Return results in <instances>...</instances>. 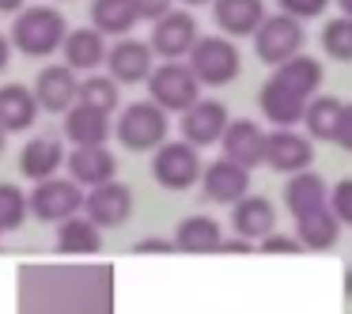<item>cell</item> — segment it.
Returning <instances> with one entry per match:
<instances>
[{
  "mask_svg": "<svg viewBox=\"0 0 352 314\" xmlns=\"http://www.w3.org/2000/svg\"><path fill=\"white\" fill-rule=\"evenodd\" d=\"M144 84H148V95H152V102L160 110H186L190 102L201 99V80L182 61H163L160 69L148 72Z\"/></svg>",
  "mask_w": 352,
  "mask_h": 314,
  "instance_id": "cell-6",
  "label": "cell"
},
{
  "mask_svg": "<svg viewBox=\"0 0 352 314\" xmlns=\"http://www.w3.org/2000/svg\"><path fill=\"white\" fill-rule=\"evenodd\" d=\"M333 144H341L344 152H352V102H349V106H341V122H337Z\"/></svg>",
  "mask_w": 352,
  "mask_h": 314,
  "instance_id": "cell-38",
  "label": "cell"
},
{
  "mask_svg": "<svg viewBox=\"0 0 352 314\" xmlns=\"http://www.w3.org/2000/svg\"><path fill=\"white\" fill-rule=\"evenodd\" d=\"M258 246L250 243V238L235 235V238H220V246H216V254H254Z\"/></svg>",
  "mask_w": 352,
  "mask_h": 314,
  "instance_id": "cell-40",
  "label": "cell"
},
{
  "mask_svg": "<svg viewBox=\"0 0 352 314\" xmlns=\"http://www.w3.org/2000/svg\"><path fill=\"white\" fill-rule=\"evenodd\" d=\"M326 208L333 212V220H337V223L352 227V178H341L337 186H329V193H326Z\"/></svg>",
  "mask_w": 352,
  "mask_h": 314,
  "instance_id": "cell-34",
  "label": "cell"
},
{
  "mask_svg": "<svg viewBox=\"0 0 352 314\" xmlns=\"http://www.w3.org/2000/svg\"><path fill=\"white\" fill-rule=\"evenodd\" d=\"M231 227H235V235L250 238V243L258 246V238H265L269 231H276V205L269 197H261V193H246V197H239L235 208H231Z\"/></svg>",
  "mask_w": 352,
  "mask_h": 314,
  "instance_id": "cell-16",
  "label": "cell"
},
{
  "mask_svg": "<svg viewBox=\"0 0 352 314\" xmlns=\"http://www.w3.org/2000/svg\"><path fill=\"white\" fill-rule=\"evenodd\" d=\"M337 8H341V16H352V0H337Z\"/></svg>",
  "mask_w": 352,
  "mask_h": 314,
  "instance_id": "cell-43",
  "label": "cell"
},
{
  "mask_svg": "<svg viewBox=\"0 0 352 314\" xmlns=\"http://www.w3.org/2000/svg\"><path fill=\"white\" fill-rule=\"evenodd\" d=\"M273 80L280 87H288V91H296L299 99H311V95H318V87L326 76H322V61H314V57H307V54H296V57L276 65Z\"/></svg>",
  "mask_w": 352,
  "mask_h": 314,
  "instance_id": "cell-24",
  "label": "cell"
},
{
  "mask_svg": "<svg viewBox=\"0 0 352 314\" xmlns=\"http://www.w3.org/2000/svg\"><path fill=\"white\" fill-rule=\"evenodd\" d=\"M38 122V102L27 84H4L0 87V129L8 133H27Z\"/></svg>",
  "mask_w": 352,
  "mask_h": 314,
  "instance_id": "cell-20",
  "label": "cell"
},
{
  "mask_svg": "<svg viewBox=\"0 0 352 314\" xmlns=\"http://www.w3.org/2000/svg\"><path fill=\"white\" fill-rule=\"evenodd\" d=\"M137 254H170L175 250V243L170 238H155V235H148V238H140L137 246H133Z\"/></svg>",
  "mask_w": 352,
  "mask_h": 314,
  "instance_id": "cell-39",
  "label": "cell"
},
{
  "mask_svg": "<svg viewBox=\"0 0 352 314\" xmlns=\"http://www.w3.org/2000/svg\"><path fill=\"white\" fill-rule=\"evenodd\" d=\"M220 238H223V227L212 216H186L175 227V238H170V243L182 254H216Z\"/></svg>",
  "mask_w": 352,
  "mask_h": 314,
  "instance_id": "cell-25",
  "label": "cell"
},
{
  "mask_svg": "<svg viewBox=\"0 0 352 314\" xmlns=\"http://www.w3.org/2000/svg\"><path fill=\"white\" fill-rule=\"evenodd\" d=\"M27 220V193L12 182H0V231H19Z\"/></svg>",
  "mask_w": 352,
  "mask_h": 314,
  "instance_id": "cell-33",
  "label": "cell"
},
{
  "mask_svg": "<svg viewBox=\"0 0 352 314\" xmlns=\"http://www.w3.org/2000/svg\"><path fill=\"white\" fill-rule=\"evenodd\" d=\"M61 54H65V65H69L72 72H95L102 61H107V34H99L95 27L65 31Z\"/></svg>",
  "mask_w": 352,
  "mask_h": 314,
  "instance_id": "cell-17",
  "label": "cell"
},
{
  "mask_svg": "<svg viewBox=\"0 0 352 314\" xmlns=\"http://www.w3.org/2000/svg\"><path fill=\"white\" fill-rule=\"evenodd\" d=\"M261 163L269 170H276V175H296V170H307L314 163V144H311V137L296 133L292 125L265 133V159Z\"/></svg>",
  "mask_w": 352,
  "mask_h": 314,
  "instance_id": "cell-10",
  "label": "cell"
},
{
  "mask_svg": "<svg viewBox=\"0 0 352 314\" xmlns=\"http://www.w3.org/2000/svg\"><path fill=\"white\" fill-rule=\"evenodd\" d=\"M69 175L76 186H102L118 175V159L107 144H84L72 148L69 155Z\"/></svg>",
  "mask_w": 352,
  "mask_h": 314,
  "instance_id": "cell-18",
  "label": "cell"
},
{
  "mask_svg": "<svg viewBox=\"0 0 352 314\" xmlns=\"http://www.w3.org/2000/svg\"><path fill=\"white\" fill-rule=\"evenodd\" d=\"M137 12H133V0H91V27L99 34H129L137 27Z\"/></svg>",
  "mask_w": 352,
  "mask_h": 314,
  "instance_id": "cell-30",
  "label": "cell"
},
{
  "mask_svg": "<svg viewBox=\"0 0 352 314\" xmlns=\"http://www.w3.org/2000/svg\"><path fill=\"white\" fill-rule=\"evenodd\" d=\"M0 148H4V129H0Z\"/></svg>",
  "mask_w": 352,
  "mask_h": 314,
  "instance_id": "cell-45",
  "label": "cell"
},
{
  "mask_svg": "<svg viewBox=\"0 0 352 314\" xmlns=\"http://www.w3.org/2000/svg\"><path fill=\"white\" fill-rule=\"evenodd\" d=\"M110 114L102 110H91L84 102H72L65 110V137H69L72 148H84V144H107L110 140Z\"/></svg>",
  "mask_w": 352,
  "mask_h": 314,
  "instance_id": "cell-21",
  "label": "cell"
},
{
  "mask_svg": "<svg viewBox=\"0 0 352 314\" xmlns=\"http://www.w3.org/2000/svg\"><path fill=\"white\" fill-rule=\"evenodd\" d=\"M337 235H341V223L333 220V212H329L326 205L314 208V212H307V216H296V238H299L303 250L322 254V250H329V246L337 243Z\"/></svg>",
  "mask_w": 352,
  "mask_h": 314,
  "instance_id": "cell-27",
  "label": "cell"
},
{
  "mask_svg": "<svg viewBox=\"0 0 352 314\" xmlns=\"http://www.w3.org/2000/svg\"><path fill=\"white\" fill-rule=\"evenodd\" d=\"M84 212L95 227H122L133 216V190L114 182V178L102 186H91V193L84 197Z\"/></svg>",
  "mask_w": 352,
  "mask_h": 314,
  "instance_id": "cell-11",
  "label": "cell"
},
{
  "mask_svg": "<svg viewBox=\"0 0 352 314\" xmlns=\"http://www.w3.org/2000/svg\"><path fill=\"white\" fill-rule=\"evenodd\" d=\"M201 167H205V163H201L197 148L186 144V140H163L152 155V178L170 193H182V190H190V186H197Z\"/></svg>",
  "mask_w": 352,
  "mask_h": 314,
  "instance_id": "cell-5",
  "label": "cell"
},
{
  "mask_svg": "<svg viewBox=\"0 0 352 314\" xmlns=\"http://www.w3.org/2000/svg\"><path fill=\"white\" fill-rule=\"evenodd\" d=\"M220 144H223V159L239 163V167H246V170H254L265 159V129H261L258 122H250V117L228 122Z\"/></svg>",
  "mask_w": 352,
  "mask_h": 314,
  "instance_id": "cell-14",
  "label": "cell"
},
{
  "mask_svg": "<svg viewBox=\"0 0 352 314\" xmlns=\"http://www.w3.org/2000/svg\"><path fill=\"white\" fill-rule=\"evenodd\" d=\"M76 102H84V106H91V110H102V114H114V110L122 106V84H118L114 76H102V72L95 69L87 80H80Z\"/></svg>",
  "mask_w": 352,
  "mask_h": 314,
  "instance_id": "cell-31",
  "label": "cell"
},
{
  "mask_svg": "<svg viewBox=\"0 0 352 314\" xmlns=\"http://www.w3.org/2000/svg\"><path fill=\"white\" fill-rule=\"evenodd\" d=\"M155 54H152V46L148 42H137V38H125L122 34V42H114V46H107V69H110V76L118 80V84H144L148 80V72L155 69Z\"/></svg>",
  "mask_w": 352,
  "mask_h": 314,
  "instance_id": "cell-13",
  "label": "cell"
},
{
  "mask_svg": "<svg viewBox=\"0 0 352 314\" xmlns=\"http://www.w3.org/2000/svg\"><path fill=\"white\" fill-rule=\"evenodd\" d=\"M65 16L50 4H34V8H19L16 23H12V49L27 57H50L61 49L65 38Z\"/></svg>",
  "mask_w": 352,
  "mask_h": 314,
  "instance_id": "cell-1",
  "label": "cell"
},
{
  "mask_svg": "<svg viewBox=\"0 0 352 314\" xmlns=\"http://www.w3.org/2000/svg\"><path fill=\"white\" fill-rule=\"evenodd\" d=\"M61 167H65V144L57 137H34V140H27L23 152H19V170H23L27 178H34V182L54 178Z\"/></svg>",
  "mask_w": 352,
  "mask_h": 314,
  "instance_id": "cell-23",
  "label": "cell"
},
{
  "mask_svg": "<svg viewBox=\"0 0 352 314\" xmlns=\"http://www.w3.org/2000/svg\"><path fill=\"white\" fill-rule=\"evenodd\" d=\"M167 129H170L167 110H160L152 99H144V102H129L122 110V117L114 125V137L129 152H155L167 140Z\"/></svg>",
  "mask_w": 352,
  "mask_h": 314,
  "instance_id": "cell-3",
  "label": "cell"
},
{
  "mask_svg": "<svg viewBox=\"0 0 352 314\" xmlns=\"http://www.w3.org/2000/svg\"><path fill=\"white\" fill-rule=\"evenodd\" d=\"M276 8L296 16V19H314L329 8V0H276Z\"/></svg>",
  "mask_w": 352,
  "mask_h": 314,
  "instance_id": "cell-35",
  "label": "cell"
},
{
  "mask_svg": "<svg viewBox=\"0 0 352 314\" xmlns=\"http://www.w3.org/2000/svg\"><path fill=\"white\" fill-rule=\"evenodd\" d=\"M175 8V0H133V12H137V19H160L167 16V12Z\"/></svg>",
  "mask_w": 352,
  "mask_h": 314,
  "instance_id": "cell-37",
  "label": "cell"
},
{
  "mask_svg": "<svg viewBox=\"0 0 352 314\" xmlns=\"http://www.w3.org/2000/svg\"><path fill=\"white\" fill-rule=\"evenodd\" d=\"M341 99H333V95H311L303 106V117L299 122L307 125V133H311V140H333L337 133V122H341Z\"/></svg>",
  "mask_w": 352,
  "mask_h": 314,
  "instance_id": "cell-29",
  "label": "cell"
},
{
  "mask_svg": "<svg viewBox=\"0 0 352 314\" xmlns=\"http://www.w3.org/2000/svg\"><path fill=\"white\" fill-rule=\"evenodd\" d=\"M186 57H190L193 76H197L201 84H208V87H228V84H235V80H239V69H243V57H239L235 42H231V38H220V34H205V38L197 34V42H193V49H190Z\"/></svg>",
  "mask_w": 352,
  "mask_h": 314,
  "instance_id": "cell-2",
  "label": "cell"
},
{
  "mask_svg": "<svg viewBox=\"0 0 352 314\" xmlns=\"http://www.w3.org/2000/svg\"><path fill=\"white\" fill-rule=\"evenodd\" d=\"M258 250L261 254H299L303 246H299L296 235H276V231H269L265 238H258Z\"/></svg>",
  "mask_w": 352,
  "mask_h": 314,
  "instance_id": "cell-36",
  "label": "cell"
},
{
  "mask_svg": "<svg viewBox=\"0 0 352 314\" xmlns=\"http://www.w3.org/2000/svg\"><path fill=\"white\" fill-rule=\"evenodd\" d=\"M303 19L288 16V12H276V16H261V23L254 27V54H258V61L265 65H280L288 61V57L303 54Z\"/></svg>",
  "mask_w": 352,
  "mask_h": 314,
  "instance_id": "cell-4",
  "label": "cell"
},
{
  "mask_svg": "<svg viewBox=\"0 0 352 314\" xmlns=\"http://www.w3.org/2000/svg\"><path fill=\"white\" fill-rule=\"evenodd\" d=\"M197 182L205 190V201H212V205H235L239 197L250 193V170L231 159H216L208 167H201Z\"/></svg>",
  "mask_w": 352,
  "mask_h": 314,
  "instance_id": "cell-12",
  "label": "cell"
},
{
  "mask_svg": "<svg viewBox=\"0 0 352 314\" xmlns=\"http://www.w3.org/2000/svg\"><path fill=\"white\" fill-rule=\"evenodd\" d=\"M212 19L228 38H250L265 16V0H208Z\"/></svg>",
  "mask_w": 352,
  "mask_h": 314,
  "instance_id": "cell-19",
  "label": "cell"
},
{
  "mask_svg": "<svg viewBox=\"0 0 352 314\" xmlns=\"http://www.w3.org/2000/svg\"><path fill=\"white\" fill-rule=\"evenodd\" d=\"M193 42H197V19H193L190 12L170 8L167 16H160L152 23L148 46H152V54H160L163 61H182V57L193 49Z\"/></svg>",
  "mask_w": 352,
  "mask_h": 314,
  "instance_id": "cell-9",
  "label": "cell"
},
{
  "mask_svg": "<svg viewBox=\"0 0 352 314\" xmlns=\"http://www.w3.org/2000/svg\"><path fill=\"white\" fill-rule=\"evenodd\" d=\"M322 49H326L333 61L352 65V16L326 19V27H322Z\"/></svg>",
  "mask_w": 352,
  "mask_h": 314,
  "instance_id": "cell-32",
  "label": "cell"
},
{
  "mask_svg": "<svg viewBox=\"0 0 352 314\" xmlns=\"http://www.w3.org/2000/svg\"><path fill=\"white\" fill-rule=\"evenodd\" d=\"M258 106H261V114H265L269 122L276 125V129H288V125H296L299 117H303L307 99H299L296 91L280 87L273 76H269L265 87H261V95H258Z\"/></svg>",
  "mask_w": 352,
  "mask_h": 314,
  "instance_id": "cell-26",
  "label": "cell"
},
{
  "mask_svg": "<svg viewBox=\"0 0 352 314\" xmlns=\"http://www.w3.org/2000/svg\"><path fill=\"white\" fill-rule=\"evenodd\" d=\"M0 235H4V231H0Z\"/></svg>",
  "mask_w": 352,
  "mask_h": 314,
  "instance_id": "cell-46",
  "label": "cell"
},
{
  "mask_svg": "<svg viewBox=\"0 0 352 314\" xmlns=\"http://www.w3.org/2000/svg\"><path fill=\"white\" fill-rule=\"evenodd\" d=\"M182 4H190V8H201V4H208V0H182Z\"/></svg>",
  "mask_w": 352,
  "mask_h": 314,
  "instance_id": "cell-44",
  "label": "cell"
},
{
  "mask_svg": "<svg viewBox=\"0 0 352 314\" xmlns=\"http://www.w3.org/2000/svg\"><path fill=\"white\" fill-rule=\"evenodd\" d=\"M23 8V0H0V12H19Z\"/></svg>",
  "mask_w": 352,
  "mask_h": 314,
  "instance_id": "cell-42",
  "label": "cell"
},
{
  "mask_svg": "<svg viewBox=\"0 0 352 314\" xmlns=\"http://www.w3.org/2000/svg\"><path fill=\"white\" fill-rule=\"evenodd\" d=\"M76 72L69 69V65H50V69L38 72V80H34V102H38V110H50V114H65V110L76 102Z\"/></svg>",
  "mask_w": 352,
  "mask_h": 314,
  "instance_id": "cell-15",
  "label": "cell"
},
{
  "mask_svg": "<svg viewBox=\"0 0 352 314\" xmlns=\"http://www.w3.org/2000/svg\"><path fill=\"white\" fill-rule=\"evenodd\" d=\"M27 212H34V220L42 223H61L69 216L84 212V193L72 178H42L34 182V193L27 197Z\"/></svg>",
  "mask_w": 352,
  "mask_h": 314,
  "instance_id": "cell-7",
  "label": "cell"
},
{
  "mask_svg": "<svg viewBox=\"0 0 352 314\" xmlns=\"http://www.w3.org/2000/svg\"><path fill=\"white\" fill-rule=\"evenodd\" d=\"M326 193H329V186L318 170H311V167L296 170V175H288V186H284V208L292 216H307L326 205Z\"/></svg>",
  "mask_w": 352,
  "mask_h": 314,
  "instance_id": "cell-22",
  "label": "cell"
},
{
  "mask_svg": "<svg viewBox=\"0 0 352 314\" xmlns=\"http://www.w3.org/2000/svg\"><path fill=\"white\" fill-rule=\"evenodd\" d=\"M57 250L61 254H99L102 250V235L87 216H69L57 223Z\"/></svg>",
  "mask_w": 352,
  "mask_h": 314,
  "instance_id": "cell-28",
  "label": "cell"
},
{
  "mask_svg": "<svg viewBox=\"0 0 352 314\" xmlns=\"http://www.w3.org/2000/svg\"><path fill=\"white\" fill-rule=\"evenodd\" d=\"M231 114L220 99H197L182 110V140L193 148H208V144H220L223 129H228Z\"/></svg>",
  "mask_w": 352,
  "mask_h": 314,
  "instance_id": "cell-8",
  "label": "cell"
},
{
  "mask_svg": "<svg viewBox=\"0 0 352 314\" xmlns=\"http://www.w3.org/2000/svg\"><path fill=\"white\" fill-rule=\"evenodd\" d=\"M8 65H12V42L4 38V34H0V76L8 72Z\"/></svg>",
  "mask_w": 352,
  "mask_h": 314,
  "instance_id": "cell-41",
  "label": "cell"
}]
</instances>
